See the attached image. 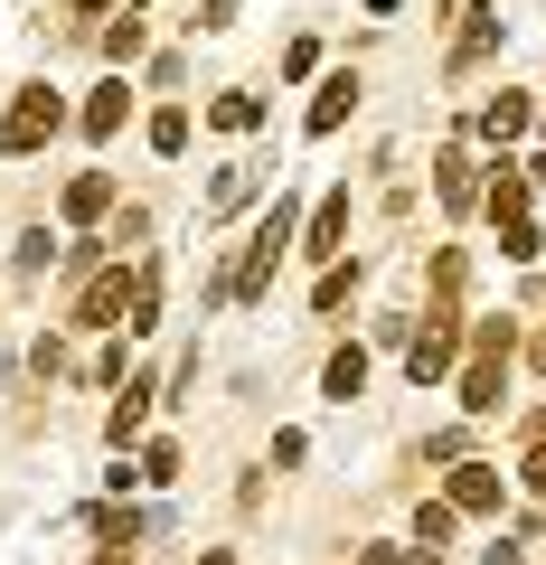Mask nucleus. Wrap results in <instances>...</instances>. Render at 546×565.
Here are the masks:
<instances>
[{
    "instance_id": "20e7f679",
    "label": "nucleus",
    "mask_w": 546,
    "mask_h": 565,
    "mask_svg": "<svg viewBox=\"0 0 546 565\" xmlns=\"http://www.w3.org/2000/svg\"><path fill=\"white\" fill-rule=\"evenodd\" d=\"M452 359H462V330H452V321H425L415 340H405V377H415V386L452 377Z\"/></svg>"
},
{
    "instance_id": "f03ea898",
    "label": "nucleus",
    "mask_w": 546,
    "mask_h": 565,
    "mask_svg": "<svg viewBox=\"0 0 546 565\" xmlns=\"http://www.w3.org/2000/svg\"><path fill=\"white\" fill-rule=\"evenodd\" d=\"M283 245H292V207H264V226H255V245H245V264L226 274V302H255L264 282H274V264H283Z\"/></svg>"
},
{
    "instance_id": "bb28decb",
    "label": "nucleus",
    "mask_w": 546,
    "mask_h": 565,
    "mask_svg": "<svg viewBox=\"0 0 546 565\" xmlns=\"http://www.w3.org/2000/svg\"><path fill=\"white\" fill-rule=\"evenodd\" d=\"M527 189H546V151H537V161H527Z\"/></svg>"
},
{
    "instance_id": "6ab92c4d",
    "label": "nucleus",
    "mask_w": 546,
    "mask_h": 565,
    "mask_svg": "<svg viewBox=\"0 0 546 565\" xmlns=\"http://www.w3.org/2000/svg\"><path fill=\"white\" fill-rule=\"evenodd\" d=\"M481 132H490V141H518V132H527V104H518V95H500V104L481 114Z\"/></svg>"
},
{
    "instance_id": "c85d7f7f",
    "label": "nucleus",
    "mask_w": 546,
    "mask_h": 565,
    "mask_svg": "<svg viewBox=\"0 0 546 565\" xmlns=\"http://www.w3.org/2000/svg\"><path fill=\"white\" fill-rule=\"evenodd\" d=\"M199 565H236V556H226V546H207V556H199Z\"/></svg>"
},
{
    "instance_id": "1a4fd4ad",
    "label": "nucleus",
    "mask_w": 546,
    "mask_h": 565,
    "mask_svg": "<svg viewBox=\"0 0 546 565\" xmlns=\"http://www.w3.org/2000/svg\"><path fill=\"white\" fill-rule=\"evenodd\" d=\"M122 114H132V85H122V76L85 95V132H95V141H104V132H122Z\"/></svg>"
},
{
    "instance_id": "cd10ccee",
    "label": "nucleus",
    "mask_w": 546,
    "mask_h": 565,
    "mask_svg": "<svg viewBox=\"0 0 546 565\" xmlns=\"http://www.w3.org/2000/svg\"><path fill=\"white\" fill-rule=\"evenodd\" d=\"M76 10H132V0H76Z\"/></svg>"
},
{
    "instance_id": "2eb2a0df",
    "label": "nucleus",
    "mask_w": 546,
    "mask_h": 565,
    "mask_svg": "<svg viewBox=\"0 0 546 565\" xmlns=\"http://www.w3.org/2000/svg\"><path fill=\"white\" fill-rule=\"evenodd\" d=\"M452 527H462V509H452V500H425V509H415V546H425V556L452 537Z\"/></svg>"
},
{
    "instance_id": "393cba45",
    "label": "nucleus",
    "mask_w": 546,
    "mask_h": 565,
    "mask_svg": "<svg viewBox=\"0 0 546 565\" xmlns=\"http://www.w3.org/2000/svg\"><path fill=\"white\" fill-rule=\"evenodd\" d=\"M481 565H518V546H490V556H481Z\"/></svg>"
},
{
    "instance_id": "ddd939ff",
    "label": "nucleus",
    "mask_w": 546,
    "mask_h": 565,
    "mask_svg": "<svg viewBox=\"0 0 546 565\" xmlns=\"http://www.w3.org/2000/svg\"><path fill=\"white\" fill-rule=\"evenodd\" d=\"M462 20H471V29L452 39V66H481L490 47H500V20H490V10H462Z\"/></svg>"
},
{
    "instance_id": "4be33fe9",
    "label": "nucleus",
    "mask_w": 546,
    "mask_h": 565,
    "mask_svg": "<svg viewBox=\"0 0 546 565\" xmlns=\"http://www.w3.org/2000/svg\"><path fill=\"white\" fill-rule=\"evenodd\" d=\"M142 481H180V444H151L142 452Z\"/></svg>"
},
{
    "instance_id": "f8f14e48",
    "label": "nucleus",
    "mask_w": 546,
    "mask_h": 565,
    "mask_svg": "<svg viewBox=\"0 0 546 565\" xmlns=\"http://www.w3.org/2000/svg\"><path fill=\"white\" fill-rule=\"evenodd\" d=\"M104 207H114V180H104V170H85V180H66V217H104Z\"/></svg>"
},
{
    "instance_id": "412c9836",
    "label": "nucleus",
    "mask_w": 546,
    "mask_h": 565,
    "mask_svg": "<svg viewBox=\"0 0 546 565\" xmlns=\"http://www.w3.org/2000/svg\"><path fill=\"white\" fill-rule=\"evenodd\" d=\"M47 255H57V236H47V226H29V236H20V274H47Z\"/></svg>"
},
{
    "instance_id": "b1692460",
    "label": "nucleus",
    "mask_w": 546,
    "mask_h": 565,
    "mask_svg": "<svg viewBox=\"0 0 546 565\" xmlns=\"http://www.w3.org/2000/svg\"><path fill=\"white\" fill-rule=\"evenodd\" d=\"M226 20H236V0H207V20H199V29H226Z\"/></svg>"
},
{
    "instance_id": "5701e85b",
    "label": "nucleus",
    "mask_w": 546,
    "mask_h": 565,
    "mask_svg": "<svg viewBox=\"0 0 546 565\" xmlns=\"http://www.w3.org/2000/svg\"><path fill=\"white\" fill-rule=\"evenodd\" d=\"M518 481H527V490H546V434H537V444H527V462H518Z\"/></svg>"
},
{
    "instance_id": "dca6fc26",
    "label": "nucleus",
    "mask_w": 546,
    "mask_h": 565,
    "mask_svg": "<svg viewBox=\"0 0 546 565\" xmlns=\"http://www.w3.org/2000/svg\"><path fill=\"white\" fill-rule=\"evenodd\" d=\"M207 122H217V132H255V122H264V95H217V104H207Z\"/></svg>"
},
{
    "instance_id": "7ed1b4c3",
    "label": "nucleus",
    "mask_w": 546,
    "mask_h": 565,
    "mask_svg": "<svg viewBox=\"0 0 546 565\" xmlns=\"http://www.w3.org/2000/svg\"><path fill=\"white\" fill-rule=\"evenodd\" d=\"M57 122H66V104L47 95V85H20V95H10V114H0V151H39Z\"/></svg>"
},
{
    "instance_id": "6e6552de",
    "label": "nucleus",
    "mask_w": 546,
    "mask_h": 565,
    "mask_svg": "<svg viewBox=\"0 0 546 565\" xmlns=\"http://www.w3.org/2000/svg\"><path fill=\"white\" fill-rule=\"evenodd\" d=\"M481 199H490V217H500V236H508V226H537V217H527V180L508 161H500V180H490Z\"/></svg>"
},
{
    "instance_id": "a878e982",
    "label": "nucleus",
    "mask_w": 546,
    "mask_h": 565,
    "mask_svg": "<svg viewBox=\"0 0 546 565\" xmlns=\"http://www.w3.org/2000/svg\"><path fill=\"white\" fill-rule=\"evenodd\" d=\"M527 367H546V330H537V340H527Z\"/></svg>"
},
{
    "instance_id": "aec40b11",
    "label": "nucleus",
    "mask_w": 546,
    "mask_h": 565,
    "mask_svg": "<svg viewBox=\"0 0 546 565\" xmlns=\"http://www.w3.org/2000/svg\"><path fill=\"white\" fill-rule=\"evenodd\" d=\"M151 151H189V114L170 104V114H151Z\"/></svg>"
},
{
    "instance_id": "0eeeda50",
    "label": "nucleus",
    "mask_w": 546,
    "mask_h": 565,
    "mask_svg": "<svg viewBox=\"0 0 546 565\" xmlns=\"http://www.w3.org/2000/svg\"><path fill=\"white\" fill-rule=\"evenodd\" d=\"M142 415H151V377H132V386H122V396H114V415H104V444H132V434H142Z\"/></svg>"
},
{
    "instance_id": "f257e3e1",
    "label": "nucleus",
    "mask_w": 546,
    "mask_h": 565,
    "mask_svg": "<svg viewBox=\"0 0 546 565\" xmlns=\"http://www.w3.org/2000/svg\"><path fill=\"white\" fill-rule=\"evenodd\" d=\"M508 349H518V330H508V321L471 330V367H462V405H471V415H490V405L508 396Z\"/></svg>"
},
{
    "instance_id": "9b49d317",
    "label": "nucleus",
    "mask_w": 546,
    "mask_h": 565,
    "mask_svg": "<svg viewBox=\"0 0 546 565\" xmlns=\"http://www.w3.org/2000/svg\"><path fill=\"white\" fill-rule=\"evenodd\" d=\"M349 104H358V76H330L321 95H311V132H340V122H349Z\"/></svg>"
},
{
    "instance_id": "f3484780",
    "label": "nucleus",
    "mask_w": 546,
    "mask_h": 565,
    "mask_svg": "<svg viewBox=\"0 0 546 565\" xmlns=\"http://www.w3.org/2000/svg\"><path fill=\"white\" fill-rule=\"evenodd\" d=\"M321 386H330V396L349 405V396H358V386H367V349H340V359L321 367Z\"/></svg>"
},
{
    "instance_id": "a211bd4d",
    "label": "nucleus",
    "mask_w": 546,
    "mask_h": 565,
    "mask_svg": "<svg viewBox=\"0 0 546 565\" xmlns=\"http://www.w3.org/2000/svg\"><path fill=\"white\" fill-rule=\"evenodd\" d=\"M255 170H217V189H207V207H217V217H226V207H245V199H255Z\"/></svg>"
},
{
    "instance_id": "423d86ee",
    "label": "nucleus",
    "mask_w": 546,
    "mask_h": 565,
    "mask_svg": "<svg viewBox=\"0 0 546 565\" xmlns=\"http://www.w3.org/2000/svg\"><path fill=\"white\" fill-rule=\"evenodd\" d=\"M443 500L462 509V519H490V509H500V471H490V462H462V471H452V490H443Z\"/></svg>"
},
{
    "instance_id": "39448f33",
    "label": "nucleus",
    "mask_w": 546,
    "mask_h": 565,
    "mask_svg": "<svg viewBox=\"0 0 546 565\" xmlns=\"http://www.w3.org/2000/svg\"><path fill=\"white\" fill-rule=\"evenodd\" d=\"M132 282H142V274H132ZM132 282H122V274H95V282H85V302H76V321H85V330H114L122 302H132Z\"/></svg>"
},
{
    "instance_id": "9d476101",
    "label": "nucleus",
    "mask_w": 546,
    "mask_h": 565,
    "mask_svg": "<svg viewBox=\"0 0 546 565\" xmlns=\"http://www.w3.org/2000/svg\"><path fill=\"white\" fill-rule=\"evenodd\" d=\"M433 170H443V180H433V189H443V207H481V170H471V151H443Z\"/></svg>"
},
{
    "instance_id": "4468645a",
    "label": "nucleus",
    "mask_w": 546,
    "mask_h": 565,
    "mask_svg": "<svg viewBox=\"0 0 546 565\" xmlns=\"http://www.w3.org/2000/svg\"><path fill=\"white\" fill-rule=\"evenodd\" d=\"M340 236H349V199H321L311 207V255H340Z\"/></svg>"
}]
</instances>
